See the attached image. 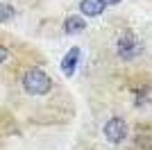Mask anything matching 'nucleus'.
Segmentation results:
<instances>
[{
    "label": "nucleus",
    "instance_id": "1",
    "mask_svg": "<svg viewBox=\"0 0 152 150\" xmlns=\"http://www.w3.org/2000/svg\"><path fill=\"white\" fill-rule=\"evenodd\" d=\"M23 87L30 96H45L52 87V80L43 71H27L23 77Z\"/></svg>",
    "mask_w": 152,
    "mask_h": 150
},
{
    "label": "nucleus",
    "instance_id": "2",
    "mask_svg": "<svg viewBox=\"0 0 152 150\" xmlns=\"http://www.w3.org/2000/svg\"><path fill=\"white\" fill-rule=\"evenodd\" d=\"M116 52L123 57V59H132V57L139 55V41L134 37V32H123L121 39H118V43H116Z\"/></svg>",
    "mask_w": 152,
    "mask_h": 150
},
{
    "label": "nucleus",
    "instance_id": "3",
    "mask_svg": "<svg viewBox=\"0 0 152 150\" xmlns=\"http://www.w3.org/2000/svg\"><path fill=\"white\" fill-rule=\"evenodd\" d=\"M104 137H107L111 143H121L123 139L127 137V123L123 118H118V116L109 118L107 125H104Z\"/></svg>",
    "mask_w": 152,
    "mask_h": 150
},
{
    "label": "nucleus",
    "instance_id": "4",
    "mask_svg": "<svg viewBox=\"0 0 152 150\" xmlns=\"http://www.w3.org/2000/svg\"><path fill=\"white\" fill-rule=\"evenodd\" d=\"M77 62H80V48H70L66 55H64V59H61V71H64V75H73L75 73V66H77Z\"/></svg>",
    "mask_w": 152,
    "mask_h": 150
},
{
    "label": "nucleus",
    "instance_id": "5",
    "mask_svg": "<svg viewBox=\"0 0 152 150\" xmlns=\"http://www.w3.org/2000/svg\"><path fill=\"white\" fill-rule=\"evenodd\" d=\"M104 5H107L104 0H82V2H80V9H82L84 16H91V18H93V16H100V14L104 12Z\"/></svg>",
    "mask_w": 152,
    "mask_h": 150
},
{
    "label": "nucleus",
    "instance_id": "6",
    "mask_svg": "<svg viewBox=\"0 0 152 150\" xmlns=\"http://www.w3.org/2000/svg\"><path fill=\"white\" fill-rule=\"evenodd\" d=\"M84 27H86V23H84L82 16H68L66 23H64V30L68 32V34H77V32H82Z\"/></svg>",
    "mask_w": 152,
    "mask_h": 150
},
{
    "label": "nucleus",
    "instance_id": "7",
    "mask_svg": "<svg viewBox=\"0 0 152 150\" xmlns=\"http://www.w3.org/2000/svg\"><path fill=\"white\" fill-rule=\"evenodd\" d=\"M12 16H14V7L7 2H0V23H7Z\"/></svg>",
    "mask_w": 152,
    "mask_h": 150
},
{
    "label": "nucleus",
    "instance_id": "8",
    "mask_svg": "<svg viewBox=\"0 0 152 150\" xmlns=\"http://www.w3.org/2000/svg\"><path fill=\"white\" fill-rule=\"evenodd\" d=\"M7 59V48H2V46H0V64L5 62Z\"/></svg>",
    "mask_w": 152,
    "mask_h": 150
},
{
    "label": "nucleus",
    "instance_id": "9",
    "mask_svg": "<svg viewBox=\"0 0 152 150\" xmlns=\"http://www.w3.org/2000/svg\"><path fill=\"white\" fill-rule=\"evenodd\" d=\"M104 2H107V5H118L121 0H104Z\"/></svg>",
    "mask_w": 152,
    "mask_h": 150
}]
</instances>
